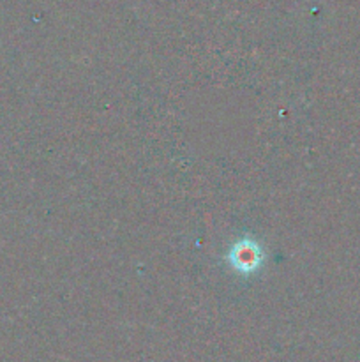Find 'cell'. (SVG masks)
Segmentation results:
<instances>
[{
    "label": "cell",
    "mask_w": 360,
    "mask_h": 362,
    "mask_svg": "<svg viewBox=\"0 0 360 362\" xmlns=\"http://www.w3.org/2000/svg\"><path fill=\"white\" fill-rule=\"evenodd\" d=\"M233 262V267L239 269V271L244 272H251L258 267L260 264V250L254 246L253 243L249 240H244V243H239L233 251L229 253Z\"/></svg>",
    "instance_id": "6da1fadb"
}]
</instances>
